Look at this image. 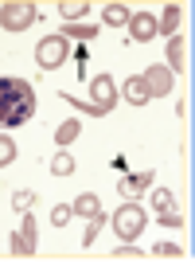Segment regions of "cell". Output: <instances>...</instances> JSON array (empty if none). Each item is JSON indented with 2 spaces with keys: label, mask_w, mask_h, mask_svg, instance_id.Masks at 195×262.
Returning a JSON list of instances; mask_svg holds the SVG:
<instances>
[{
  "label": "cell",
  "mask_w": 195,
  "mask_h": 262,
  "mask_svg": "<svg viewBox=\"0 0 195 262\" xmlns=\"http://www.w3.org/2000/svg\"><path fill=\"white\" fill-rule=\"evenodd\" d=\"M113 231H117L125 243H133V239H137V235L144 231V211L137 208L133 200H125V204L113 211Z\"/></svg>",
  "instance_id": "2"
},
{
  "label": "cell",
  "mask_w": 195,
  "mask_h": 262,
  "mask_svg": "<svg viewBox=\"0 0 195 262\" xmlns=\"http://www.w3.org/2000/svg\"><path fill=\"white\" fill-rule=\"evenodd\" d=\"M75 211H78V215H86V219H94V215H102V204H98V196L82 192V196L75 200Z\"/></svg>",
  "instance_id": "13"
},
{
  "label": "cell",
  "mask_w": 195,
  "mask_h": 262,
  "mask_svg": "<svg viewBox=\"0 0 195 262\" xmlns=\"http://www.w3.org/2000/svg\"><path fill=\"white\" fill-rule=\"evenodd\" d=\"M12 161H16V141H12V137H0V168L12 164Z\"/></svg>",
  "instance_id": "20"
},
{
  "label": "cell",
  "mask_w": 195,
  "mask_h": 262,
  "mask_svg": "<svg viewBox=\"0 0 195 262\" xmlns=\"http://www.w3.org/2000/svg\"><path fill=\"white\" fill-rule=\"evenodd\" d=\"M152 184V172H133V176H121V196L133 200V196H144Z\"/></svg>",
  "instance_id": "10"
},
{
  "label": "cell",
  "mask_w": 195,
  "mask_h": 262,
  "mask_svg": "<svg viewBox=\"0 0 195 262\" xmlns=\"http://www.w3.org/2000/svg\"><path fill=\"white\" fill-rule=\"evenodd\" d=\"M129 35H133V43L156 39V16H152V12H133L129 16Z\"/></svg>",
  "instance_id": "6"
},
{
  "label": "cell",
  "mask_w": 195,
  "mask_h": 262,
  "mask_svg": "<svg viewBox=\"0 0 195 262\" xmlns=\"http://www.w3.org/2000/svg\"><path fill=\"white\" fill-rule=\"evenodd\" d=\"M152 258H184V251H180L176 243H156V247H152Z\"/></svg>",
  "instance_id": "18"
},
{
  "label": "cell",
  "mask_w": 195,
  "mask_h": 262,
  "mask_svg": "<svg viewBox=\"0 0 195 262\" xmlns=\"http://www.w3.org/2000/svg\"><path fill=\"white\" fill-rule=\"evenodd\" d=\"M70 215H75V208H66V204H59V208L51 211V223H55V227H66V223H70Z\"/></svg>",
  "instance_id": "22"
},
{
  "label": "cell",
  "mask_w": 195,
  "mask_h": 262,
  "mask_svg": "<svg viewBox=\"0 0 195 262\" xmlns=\"http://www.w3.org/2000/svg\"><path fill=\"white\" fill-rule=\"evenodd\" d=\"M168 59H172L176 71L184 67V43H180V39H172V43H168Z\"/></svg>",
  "instance_id": "23"
},
{
  "label": "cell",
  "mask_w": 195,
  "mask_h": 262,
  "mask_svg": "<svg viewBox=\"0 0 195 262\" xmlns=\"http://www.w3.org/2000/svg\"><path fill=\"white\" fill-rule=\"evenodd\" d=\"M129 16H133V12L125 8V4H117V0H113V4H106V12H102V20H106L109 28H121V24H129Z\"/></svg>",
  "instance_id": "12"
},
{
  "label": "cell",
  "mask_w": 195,
  "mask_h": 262,
  "mask_svg": "<svg viewBox=\"0 0 195 262\" xmlns=\"http://www.w3.org/2000/svg\"><path fill=\"white\" fill-rule=\"evenodd\" d=\"M141 78H144V86H149V94H168V90H172V71L160 67V63H152Z\"/></svg>",
  "instance_id": "8"
},
{
  "label": "cell",
  "mask_w": 195,
  "mask_h": 262,
  "mask_svg": "<svg viewBox=\"0 0 195 262\" xmlns=\"http://www.w3.org/2000/svg\"><path fill=\"white\" fill-rule=\"evenodd\" d=\"M63 35L66 39H94V28H90V24H63Z\"/></svg>",
  "instance_id": "16"
},
{
  "label": "cell",
  "mask_w": 195,
  "mask_h": 262,
  "mask_svg": "<svg viewBox=\"0 0 195 262\" xmlns=\"http://www.w3.org/2000/svg\"><path fill=\"white\" fill-rule=\"evenodd\" d=\"M35 251V219L23 211V223L16 231V239H12V254H32Z\"/></svg>",
  "instance_id": "9"
},
{
  "label": "cell",
  "mask_w": 195,
  "mask_h": 262,
  "mask_svg": "<svg viewBox=\"0 0 195 262\" xmlns=\"http://www.w3.org/2000/svg\"><path fill=\"white\" fill-rule=\"evenodd\" d=\"M66 55H70V39H66V35H47V39H39V47H35V63L43 67V71H55V67H63Z\"/></svg>",
  "instance_id": "3"
},
{
  "label": "cell",
  "mask_w": 195,
  "mask_h": 262,
  "mask_svg": "<svg viewBox=\"0 0 195 262\" xmlns=\"http://www.w3.org/2000/svg\"><path fill=\"white\" fill-rule=\"evenodd\" d=\"M113 258H144V254L137 251V247H117V251H113Z\"/></svg>",
  "instance_id": "24"
},
{
  "label": "cell",
  "mask_w": 195,
  "mask_h": 262,
  "mask_svg": "<svg viewBox=\"0 0 195 262\" xmlns=\"http://www.w3.org/2000/svg\"><path fill=\"white\" fill-rule=\"evenodd\" d=\"M59 12H63V20H82V16H86L90 12V0H66V4H59Z\"/></svg>",
  "instance_id": "14"
},
{
  "label": "cell",
  "mask_w": 195,
  "mask_h": 262,
  "mask_svg": "<svg viewBox=\"0 0 195 262\" xmlns=\"http://www.w3.org/2000/svg\"><path fill=\"white\" fill-rule=\"evenodd\" d=\"M32 20H35V4H28V0L0 4V24H4L8 32H23V28H32Z\"/></svg>",
  "instance_id": "4"
},
{
  "label": "cell",
  "mask_w": 195,
  "mask_h": 262,
  "mask_svg": "<svg viewBox=\"0 0 195 262\" xmlns=\"http://www.w3.org/2000/svg\"><path fill=\"white\" fill-rule=\"evenodd\" d=\"M125 98L133 102V106H144V102L152 98L149 94V86H144V78L137 75V78H125Z\"/></svg>",
  "instance_id": "11"
},
{
  "label": "cell",
  "mask_w": 195,
  "mask_h": 262,
  "mask_svg": "<svg viewBox=\"0 0 195 262\" xmlns=\"http://www.w3.org/2000/svg\"><path fill=\"white\" fill-rule=\"evenodd\" d=\"M176 20H180V4H168V8H164V16H160V24H156V32H172Z\"/></svg>",
  "instance_id": "17"
},
{
  "label": "cell",
  "mask_w": 195,
  "mask_h": 262,
  "mask_svg": "<svg viewBox=\"0 0 195 262\" xmlns=\"http://www.w3.org/2000/svg\"><path fill=\"white\" fill-rule=\"evenodd\" d=\"M51 172H55V176H70V172H75V161H70L66 153H59V157L51 161Z\"/></svg>",
  "instance_id": "19"
},
{
  "label": "cell",
  "mask_w": 195,
  "mask_h": 262,
  "mask_svg": "<svg viewBox=\"0 0 195 262\" xmlns=\"http://www.w3.org/2000/svg\"><path fill=\"white\" fill-rule=\"evenodd\" d=\"M75 137H78V121H75V118H70V121H59V129H55V141H59V145H70Z\"/></svg>",
  "instance_id": "15"
},
{
  "label": "cell",
  "mask_w": 195,
  "mask_h": 262,
  "mask_svg": "<svg viewBox=\"0 0 195 262\" xmlns=\"http://www.w3.org/2000/svg\"><path fill=\"white\" fill-rule=\"evenodd\" d=\"M152 208H156V215H160L168 227H180V215H176V200H172V192H168V188H156V192H152Z\"/></svg>",
  "instance_id": "7"
},
{
  "label": "cell",
  "mask_w": 195,
  "mask_h": 262,
  "mask_svg": "<svg viewBox=\"0 0 195 262\" xmlns=\"http://www.w3.org/2000/svg\"><path fill=\"white\" fill-rule=\"evenodd\" d=\"M12 208L20 211V215H23V211H32V208H35V192H16V200H12Z\"/></svg>",
  "instance_id": "21"
},
{
  "label": "cell",
  "mask_w": 195,
  "mask_h": 262,
  "mask_svg": "<svg viewBox=\"0 0 195 262\" xmlns=\"http://www.w3.org/2000/svg\"><path fill=\"white\" fill-rule=\"evenodd\" d=\"M90 94H94L98 114H109V106H113V98H117V86H113L109 75H94L90 78Z\"/></svg>",
  "instance_id": "5"
},
{
  "label": "cell",
  "mask_w": 195,
  "mask_h": 262,
  "mask_svg": "<svg viewBox=\"0 0 195 262\" xmlns=\"http://www.w3.org/2000/svg\"><path fill=\"white\" fill-rule=\"evenodd\" d=\"M35 114V90L23 78H0V125H23Z\"/></svg>",
  "instance_id": "1"
}]
</instances>
